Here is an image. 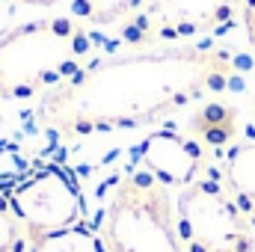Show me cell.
Instances as JSON below:
<instances>
[{"instance_id":"6da1fadb","label":"cell","mask_w":255,"mask_h":252,"mask_svg":"<svg viewBox=\"0 0 255 252\" xmlns=\"http://www.w3.org/2000/svg\"><path fill=\"white\" fill-rule=\"evenodd\" d=\"M235 74V57L211 45L130 51L95 60L60 89L42 95L36 122L63 139L133 130L223 92Z\"/></svg>"},{"instance_id":"30bf717a","label":"cell","mask_w":255,"mask_h":252,"mask_svg":"<svg viewBox=\"0 0 255 252\" xmlns=\"http://www.w3.org/2000/svg\"><path fill=\"white\" fill-rule=\"evenodd\" d=\"M24 252H107V250H104L98 232L89 229L86 223H80V226H71V229L45 235V238L27 244Z\"/></svg>"},{"instance_id":"8992f818","label":"cell","mask_w":255,"mask_h":252,"mask_svg":"<svg viewBox=\"0 0 255 252\" xmlns=\"http://www.w3.org/2000/svg\"><path fill=\"white\" fill-rule=\"evenodd\" d=\"M6 202L27 244L80 226L86 220V205L77 181L71 178L68 169L54 163L39 166L36 172L12 184L6 193Z\"/></svg>"},{"instance_id":"4fadbf2b","label":"cell","mask_w":255,"mask_h":252,"mask_svg":"<svg viewBox=\"0 0 255 252\" xmlns=\"http://www.w3.org/2000/svg\"><path fill=\"white\" fill-rule=\"evenodd\" d=\"M241 21L247 27V39L255 48V0H241Z\"/></svg>"},{"instance_id":"ba28073f","label":"cell","mask_w":255,"mask_h":252,"mask_svg":"<svg viewBox=\"0 0 255 252\" xmlns=\"http://www.w3.org/2000/svg\"><path fill=\"white\" fill-rule=\"evenodd\" d=\"M223 181L247 214V220L255 226V139H244L226 148Z\"/></svg>"},{"instance_id":"3957f363","label":"cell","mask_w":255,"mask_h":252,"mask_svg":"<svg viewBox=\"0 0 255 252\" xmlns=\"http://www.w3.org/2000/svg\"><path fill=\"white\" fill-rule=\"evenodd\" d=\"M95 232L107 252H187L172 190L142 166L110 178Z\"/></svg>"},{"instance_id":"9c48e42d","label":"cell","mask_w":255,"mask_h":252,"mask_svg":"<svg viewBox=\"0 0 255 252\" xmlns=\"http://www.w3.org/2000/svg\"><path fill=\"white\" fill-rule=\"evenodd\" d=\"M190 130L199 145L229 148L238 136V110L226 101H205L190 119Z\"/></svg>"},{"instance_id":"5b68a950","label":"cell","mask_w":255,"mask_h":252,"mask_svg":"<svg viewBox=\"0 0 255 252\" xmlns=\"http://www.w3.org/2000/svg\"><path fill=\"white\" fill-rule=\"evenodd\" d=\"M241 15V0H148L128 18L125 42L133 51L178 48L202 36L226 33Z\"/></svg>"},{"instance_id":"52a82bcc","label":"cell","mask_w":255,"mask_h":252,"mask_svg":"<svg viewBox=\"0 0 255 252\" xmlns=\"http://www.w3.org/2000/svg\"><path fill=\"white\" fill-rule=\"evenodd\" d=\"M136 160L145 172H151L169 190H184L190 181L202 175L205 151L196 139H187V136L172 133V130H160V133L145 136V142L136 151Z\"/></svg>"},{"instance_id":"277c9868","label":"cell","mask_w":255,"mask_h":252,"mask_svg":"<svg viewBox=\"0 0 255 252\" xmlns=\"http://www.w3.org/2000/svg\"><path fill=\"white\" fill-rule=\"evenodd\" d=\"M175 217L187 252H255V226L217 169H202L196 181L178 190Z\"/></svg>"},{"instance_id":"8fae6325","label":"cell","mask_w":255,"mask_h":252,"mask_svg":"<svg viewBox=\"0 0 255 252\" xmlns=\"http://www.w3.org/2000/svg\"><path fill=\"white\" fill-rule=\"evenodd\" d=\"M148 0H71V15L83 24H119L133 18Z\"/></svg>"},{"instance_id":"7a4b0ae2","label":"cell","mask_w":255,"mask_h":252,"mask_svg":"<svg viewBox=\"0 0 255 252\" xmlns=\"http://www.w3.org/2000/svg\"><path fill=\"white\" fill-rule=\"evenodd\" d=\"M95 42L74 15H51L0 36V101H27L68 83L92 60Z\"/></svg>"},{"instance_id":"7c38bea8","label":"cell","mask_w":255,"mask_h":252,"mask_svg":"<svg viewBox=\"0 0 255 252\" xmlns=\"http://www.w3.org/2000/svg\"><path fill=\"white\" fill-rule=\"evenodd\" d=\"M27 241L21 235V226L15 223L6 196H0V252H24Z\"/></svg>"},{"instance_id":"5bb4252c","label":"cell","mask_w":255,"mask_h":252,"mask_svg":"<svg viewBox=\"0 0 255 252\" xmlns=\"http://www.w3.org/2000/svg\"><path fill=\"white\" fill-rule=\"evenodd\" d=\"M18 3H27V6H54L60 0H18Z\"/></svg>"}]
</instances>
